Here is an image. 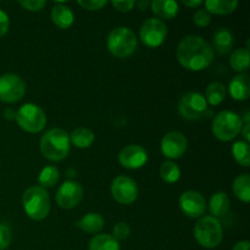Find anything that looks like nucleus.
<instances>
[{
    "label": "nucleus",
    "instance_id": "8",
    "mask_svg": "<svg viewBox=\"0 0 250 250\" xmlns=\"http://www.w3.org/2000/svg\"><path fill=\"white\" fill-rule=\"evenodd\" d=\"M208 109V103L204 95L197 92H188L180 98L178 112L181 116L189 121L200 119Z\"/></svg>",
    "mask_w": 250,
    "mask_h": 250
},
{
    "label": "nucleus",
    "instance_id": "7",
    "mask_svg": "<svg viewBox=\"0 0 250 250\" xmlns=\"http://www.w3.org/2000/svg\"><path fill=\"white\" fill-rule=\"evenodd\" d=\"M19 126L28 133H38L43 131L46 125V115L41 106L36 104L22 105L15 117Z\"/></svg>",
    "mask_w": 250,
    "mask_h": 250
},
{
    "label": "nucleus",
    "instance_id": "41",
    "mask_svg": "<svg viewBox=\"0 0 250 250\" xmlns=\"http://www.w3.org/2000/svg\"><path fill=\"white\" fill-rule=\"evenodd\" d=\"M137 6H138V9L142 10V11H146V10L150 6V1H148V0H139V1L137 2Z\"/></svg>",
    "mask_w": 250,
    "mask_h": 250
},
{
    "label": "nucleus",
    "instance_id": "10",
    "mask_svg": "<svg viewBox=\"0 0 250 250\" xmlns=\"http://www.w3.org/2000/svg\"><path fill=\"white\" fill-rule=\"evenodd\" d=\"M26 94V83L19 75L5 73L0 76V100L4 103H16Z\"/></svg>",
    "mask_w": 250,
    "mask_h": 250
},
{
    "label": "nucleus",
    "instance_id": "26",
    "mask_svg": "<svg viewBox=\"0 0 250 250\" xmlns=\"http://www.w3.org/2000/svg\"><path fill=\"white\" fill-rule=\"evenodd\" d=\"M249 50L247 48L237 49L236 51H233V54L231 55L229 59V65L233 68L234 71L239 73H244L246 71H248L249 68Z\"/></svg>",
    "mask_w": 250,
    "mask_h": 250
},
{
    "label": "nucleus",
    "instance_id": "40",
    "mask_svg": "<svg viewBox=\"0 0 250 250\" xmlns=\"http://www.w3.org/2000/svg\"><path fill=\"white\" fill-rule=\"evenodd\" d=\"M233 250H249V242L248 241H241L236 243L233 247Z\"/></svg>",
    "mask_w": 250,
    "mask_h": 250
},
{
    "label": "nucleus",
    "instance_id": "35",
    "mask_svg": "<svg viewBox=\"0 0 250 250\" xmlns=\"http://www.w3.org/2000/svg\"><path fill=\"white\" fill-rule=\"evenodd\" d=\"M11 243V229L4 224H0V250H5Z\"/></svg>",
    "mask_w": 250,
    "mask_h": 250
},
{
    "label": "nucleus",
    "instance_id": "2",
    "mask_svg": "<svg viewBox=\"0 0 250 250\" xmlns=\"http://www.w3.org/2000/svg\"><path fill=\"white\" fill-rule=\"evenodd\" d=\"M70 134L65 129H49L41 139V151L48 160H63L70 153Z\"/></svg>",
    "mask_w": 250,
    "mask_h": 250
},
{
    "label": "nucleus",
    "instance_id": "13",
    "mask_svg": "<svg viewBox=\"0 0 250 250\" xmlns=\"http://www.w3.org/2000/svg\"><path fill=\"white\" fill-rule=\"evenodd\" d=\"M178 205L183 214L190 219L203 217L207 210V202L200 193L195 190H187L183 193L178 200Z\"/></svg>",
    "mask_w": 250,
    "mask_h": 250
},
{
    "label": "nucleus",
    "instance_id": "17",
    "mask_svg": "<svg viewBox=\"0 0 250 250\" xmlns=\"http://www.w3.org/2000/svg\"><path fill=\"white\" fill-rule=\"evenodd\" d=\"M51 21L59 28L67 29L72 26L75 16L70 7L63 4H58L51 10Z\"/></svg>",
    "mask_w": 250,
    "mask_h": 250
},
{
    "label": "nucleus",
    "instance_id": "19",
    "mask_svg": "<svg viewBox=\"0 0 250 250\" xmlns=\"http://www.w3.org/2000/svg\"><path fill=\"white\" fill-rule=\"evenodd\" d=\"M76 226L87 233H98L104 227V219L98 212H89L76 222Z\"/></svg>",
    "mask_w": 250,
    "mask_h": 250
},
{
    "label": "nucleus",
    "instance_id": "38",
    "mask_svg": "<svg viewBox=\"0 0 250 250\" xmlns=\"http://www.w3.org/2000/svg\"><path fill=\"white\" fill-rule=\"evenodd\" d=\"M250 114L249 111H246V114H244V124L243 126H242V131L241 133L243 134V137L246 138L247 143L250 141V133H249V128H250Z\"/></svg>",
    "mask_w": 250,
    "mask_h": 250
},
{
    "label": "nucleus",
    "instance_id": "27",
    "mask_svg": "<svg viewBox=\"0 0 250 250\" xmlns=\"http://www.w3.org/2000/svg\"><path fill=\"white\" fill-rule=\"evenodd\" d=\"M233 192L239 200L249 203L250 200V176L248 173L239 175L233 182Z\"/></svg>",
    "mask_w": 250,
    "mask_h": 250
},
{
    "label": "nucleus",
    "instance_id": "33",
    "mask_svg": "<svg viewBox=\"0 0 250 250\" xmlns=\"http://www.w3.org/2000/svg\"><path fill=\"white\" fill-rule=\"evenodd\" d=\"M107 4L106 0H80L78 5L83 9L88 10V11H95V10H100Z\"/></svg>",
    "mask_w": 250,
    "mask_h": 250
},
{
    "label": "nucleus",
    "instance_id": "14",
    "mask_svg": "<svg viewBox=\"0 0 250 250\" xmlns=\"http://www.w3.org/2000/svg\"><path fill=\"white\" fill-rule=\"evenodd\" d=\"M161 151L168 159H180L186 153L188 141L183 133L172 131L166 133L161 139Z\"/></svg>",
    "mask_w": 250,
    "mask_h": 250
},
{
    "label": "nucleus",
    "instance_id": "5",
    "mask_svg": "<svg viewBox=\"0 0 250 250\" xmlns=\"http://www.w3.org/2000/svg\"><path fill=\"white\" fill-rule=\"evenodd\" d=\"M194 237L203 248L214 249L221 244L224 229L216 217L203 216L195 224Z\"/></svg>",
    "mask_w": 250,
    "mask_h": 250
},
{
    "label": "nucleus",
    "instance_id": "30",
    "mask_svg": "<svg viewBox=\"0 0 250 250\" xmlns=\"http://www.w3.org/2000/svg\"><path fill=\"white\" fill-rule=\"evenodd\" d=\"M232 154L237 163L244 167H249L250 165V148L247 142H237L232 146Z\"/></svg>",
    "mask_w": 250,
    "mask_h": 250
},
{
    "label": "nucleus",
    "instance_id": "16",
    "mask_svg": "<svg viewBox=\"0 0 250 250\" xmlns=\"http://www.w3.org/2000/svg\"><path fill=\"white\" fill-rule=\"evenodd\" d=\"M229 90L234 100L243 102V100L248 99L250 95L249 76L247 73H239V75L234 76L229 82Z\"/></svg>",
    "mask_w": 250,
    "mask_h": 250
},
{
    "label": "nucleus",
    "instance_id": "4",
    "mask_svg": "<svg viewBox=\"0 0 250 250\" xmlns=\"http://www.w3.org/2000/svg\"><path fill=\"white\" fill-rule=\"evenodd\" d=\"M106 45L111 55H114L115 58L125 59L131 56L136 51L138 41L131 28L117 27L112 29L107 36Z\"/></svg>",
    "mask_w": 250,
    "mask_h": 250
},
{
    "label": "nucleus",
    "instance_id": "1",
    "mask_svg": "<svg viewBox=\"0 0 250 250\" xmlns=\"http://www.w3.org/2000/svg\"><path fill=\"white\" fill-rule=\"evenodd\" d=\"M177 60L189 71H202L209 67L214 60V50L204 38L199 36H186L177 45Z\"/></svg>",
    "mask_w": 250,
    "mask_h": 250
},
{
    "label": "nucleus",
    "instance_id": "28",
    "mask_svg": "<svg viewBox=\"0 0 250 250\" xmlns=\"http://www.w3.org/2000/svg\"><path fill=\"white\" fill-rule=\"evenodd\" d=\"M59 177H60V172H59L58 167L53 165L45 166L43 170L41 171L38 176V182L42 188H51L58 183Z\"/></svg>",
    "mask_w": 250,
    "mask_h": 250
},
{
    "label": "nucleus",
    "instance_id": "20",
    "mask_svg": "<svg viewBox=\"0 0 250 250\" xmlns=\"http://www.w3.org/2000/svg\"><path fill=\"white\" fill-rule=\"evenodd\" d=\"M229 198L225 192H216L209 200V211L212 217H221L229 211Z\"/></svg>",
    "mask_w": 250,
    "mask_h": 250
},
{
    "label": "nucleus",
    "instance_id": "37",
    "mask_svg": "<svg viewBox=\"0 0 250 250\" xmlns=\"http://www.w3.org/2000/svg\"><path fill=\"white\" fill-rule=\"evenodd\" d=\"M9 27H10V20L9 16L5 11H2L0 9V37L5 36L9 31Z\"/></svg>",
    "mask_w": 250,
    "mask_h": 250
},
{
    "label": "nucleus",
    "instance_id": "34",
    "mask_svg": "<svg viewBox=\"0 0 250 250\" xmlns=\"http://www.w3.org/2000/svg\"><path fill=\"white\" fill-rule=\"evenodd\" d=\"M19 4L21 5L23 9L28 10V11H41L44 6L46 5V2L44 0H20Z\"/></svg>",
    "mask_w": 250,
    "mask_h": 250
},
{
    "label": "nucleus",
    "instance_id": "39",
    "mask_svg": "<svg viewBox=\"0 0 250 250\" xmlns=\"http://www.w3.org/2000/svg\"><path fill=\"white\" fill-rule=\"evenodd\" d=\"M183 5H186V6L188 7H192V9H195V7L200 6V5L203 4L202 0H192V1H188V0H185V1H182Z\"/></svg>",
    "mask_w": 250,
    "mask_h": 250
},
{
    "label": "nucleus",
    "instance_id": "22",
    "mask_svg": "<svg viewBox=\"0 0 250 250\" xmlns=\"http://www.w3.org/2000/svg\"><path fill=\"white\" fill-rule=\"evenodd\" d=\"M238 7L237 0H208L205 1V10L210 15H229Z\"/></svg>",
    "mask_w": 250,
    "mask_h": 250
},
{
    "label": "nucleus",
    "instance_id": "29",
    "mask_svg": "<svg viewBox=\"0 0 250 250\" xmlns=\"http://www.w3.org/2000/svg\"><path fill=\"white\" fill-rule=\"evenodd\" d=\"M160 177L166 183H175L180 180L181 170L173 161H165L160 166Z\"/></svg>",
    "mask_w": 250,
    "mask_h": 250
},
{
    "label": "nucleus",
    "instance_id": "11",
    "mask_svg": "<svg viewBox=\"0 0 250 250\" xmlns=\"http://www.w3.org/2000/svg\"><path fill=\"white\" fill-rule=\"evenodd\" d=\"M111 195L120 204H132L138 197L136 181L127 176H117L111 183Z\"/></svg>",
    "mask_w": 250,
    "mask_h": 250
},
{
    "label": "nucleus",
    "instance_id": "36",
    "mask_svg": "<svg viewBox=\"0 0 250 250\" xmlns=\"http://www.w3.org/2000/svg\"><path fill=\"white\" fill-rule=\"evenodd\" d=\"M111 5L120 12H128L136 5L134 0H112Z\"/></svg>",
    "mask_w": 250,
    "mask_h": 250
},
{
    "label": "nucleus",
    "instance_id": "6",
    "mask_svg": "<svg viewBox=\"0 0 250 250\" xmlns=\"http://www.w3.org/2000/svg\"><path fill=\"white\" fill-rule=\"evenodd\" d=\"M243 120L236 112L225 111L219 112L212 121V133L219 141L229 142L236 138L242 131Z\"/></svg>",
    "mask_w": 250,
    "mask_h": 250
},
{
    "label": "nucleus",
    "instance_id": "9",
    "mask_svg": "<svg viewBox=\"0 0 250 250\" xmlns=\"http://www.w3.org/2000/svg\"><path fill=\"white\" fill-rule=\"evenodd\" d=\"M166 36H167V27L165 22L156 17L148 19L139 29V38L150 48H158L165 42Z\"/></svg>",
    "mask_w": 250,
    "mask_h": 250
},
{
    "label": "nucleus",
    "instance_id": "32",
    "mask_svg": "<svg viewBox=\"0 0 250 250\" xmlns=\"http://www.w3.org/2000/svg\"><path fill=\"white\" fill-rule=\"evenodd\" d=\"M193 21L198 27H207L211 22V15L207 10H198L193 16Z\"/></svg>",
    "mask_w": 250,
    "mask_h": 250
},
{
    "label": "nucleus",
    "instance_id": "15",
    "mask_svg": "<svg viewBox=\"0 0 250 250\" xmlns=\"http://www.w3.org/2000/svg\"><path fill=\"white\" fill-rule=\"evenodd\" d=\"M148 161V153L138 144H129L125 146L119 154V163L128 170L143 167Z\"/></svg>",
    "mask_w": 250,
    "mask_h": 250
},
{
    "label": "nucleus",
    "instance_id": "23",
    "mask_svg": "<svg viewBox=\"0 0 250 250\" xmlns=\"http://www.w3.org/2000/svg\"><path fill=\"white\" fill-rule=\"evenodd\" d=\"M94 132L85 127H78L70 134V142L78 149L89 148L94 142Z\"/></svg>",
    "mask_w": 250,
    "mask_h": 250
},
{
    "label": "nucleus",
    "instance_id": "3",
    "mask_svg": "<svg viewBox=\"0 0 250 250\" xmlns=\"http://www.w3.org/2000/svg\"><path fill=\"white\" fill-rule=\"evenodd\" d=\"M22 205L29 219L42 221L50 211V198L46 189L42 188L41 186H32L24 190Z\"/></svg>",
    "mask_w": 250,
    "mask_h": 250
},
{
    "label": "nucleus",
    "instance_id": "42",
    "mask_svg": "<svg viewBox=\"0 0 250 250\" xmlns=\"http://www.w3.org/2000/svg\"><path fill=\"white\" fill-rule=\"evenodd\" d=\"M4 115H5V119H7V120H14L15 117H16V112L11 109L6 110V111L4 112Z\"/></svg>",
    "mask_w": 250,
    "mask_h": 250
},
{
    "label": "nucleus",
    "instance_id": "18",
    "mask_svg": "<svg viewBox=\"0 0 250 250\" xmlns=\"http://www.w3.org/2000/svg\"><path fill=\"white\" fill-rule=\"evenodd\" d=\"M151 11L159 17V20H171L176 17L178 12V4L173 0H154L150 2ZM156 17V19H158Z\"/></svg>",
    "mask_w": 250,
    "mask_h": 250
},
{
    "label": "nucleus",
    "instance_id": "12",
    "mask_svg": "<svg viewBox=\"0 0 250 250\" xmlns=\"http://www.w3.org/2000/svg\"><path fill=\"white\" fill-rule=\"evenodd\" d=\"M83 199V188L78 182L72 180L65 181L58 189L55 195L56 204L61 209H72L77 207Z\"/></svg>",
    "mask_w": 250,
    "mask_h": 250
},
{
    "label": "nucleus",
    "instance_id": "24",
    "mask_svg": "<svg viewBox=\"0 0 250 250\" xmlns=\"http://www.w3.org/2000/svg\"><path fill=\"white\" fill-rule=\"evenodd\" d=\"M226 95V87L221 82H211L208 85L204 98L208 104L212 105V106H217V105L224 102Z\"/></svg>",
    "mask_w": 250,
    "mask_h": 250
},
{
    "label": "nucleus",
    "instance_id": "31",
    "mask_svg": "<svg viewBox=\"0 0 250 250\" xmlns=\"http://www.w3.org/2000/svg\"><path fill=\"white\" fill-rule=\"evenodd\" d=\"M112 234H114L112 237H114L117 242L125 241V239L128 238L129 234H131V229H129V226L126 222H119V224L114 227Z\"/></svg>",
    "mask_w": 250,
    "mask_h": 250
},
{
    "label": "nucleus",
    "instance_id": "25",
    "mask_svg": "<svg viewBox=\"0 0 250 250\" xmlns=\"http://www.w3.org/2000/svg\"><path fill=\"white\" fill-rule=\"evenodd\" d=\"M89 250H120V243L110 234H97L90 239Z\"/></svg>",
    "mask_w": 250,
    "mask_h": 250
},
{
    "label": "nucleus",
    "instance_id": "21",
    "mask_svg": "<svg viewBox=\"0 0 250 250\" xmlns=\"http://www.w3.org/2000/svg\"><path fill=\"white\" fill-rule=\"evenodd\" d=\"M233 34L227 28H219L214 36V46L220 55H226L233 46Z\"/></svg>",
    "mask_w": 250,
    "mask_h": 250
}]
</instances>
